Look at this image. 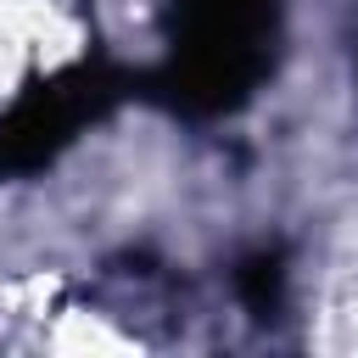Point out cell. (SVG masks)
Returning a JSON list of instances; mask_svg holds the SVG:
<instances>
[{
  "instance_id": "6da1fadb",
  "label": "cell",
  "mask_w": 358,
  "mask_h": 358,
  "mask_svg": "<svg viewBox=\"0 0 358 358\" xmlns=\"http://www.w3.org/2000/svg\"><path fill=\"white\" fill-rule=\"evenodd\" d=\"M280 28V0H168V50L145 73V95L185 123L229 117L274 78Z\"/></svg>"
},
{
  "instance_id": "7a4b0ae2",
  "label": "cell",
  "mask_w": 358,
  "mask_h": 358,
  "mask_svg": "<svg viewBox=\"0 0 358 358\" xmlns=\"http://www.w3.org/2000/svg\"><path fill=\"white\" fill-rule=\"evenodd\" d=\"M134 73L112 56H78L45 78H28L11 106L0 112V173H39L50 168L84 129H95L117 101L134 95Z\"/></svg>"
},
{
  "instance_id": "3957f363",
  "label": "cell",
  "mask_w": 358,
  "mask_h": 358,
  "mask_svg": "<svg viewBox=\"0 0 358 358\" xmlns=\"http://www.w3.org/2000/svg\"><path fill=\"white\" fill-rule=\"evenodd\" d=\"M235 285H241V296H246V308H252L257 319H274V308H280V296H285V263H280V252H252V257L241 263Z\"/></svg>"
}]
</instances>
